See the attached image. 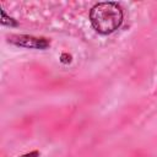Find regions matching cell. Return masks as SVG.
Masks as SVG:
<instances>
[{"label":"cell","mask_w":157,"mask_h":157,"mask_svg":"<svg viewBox=\"0 0 157 157\" xmlns=\"http://www.w3.org/2000/svg\"><path fill=\"white\" fill-rule=\"evenodd\" d=\"M90 20L98 33L110 34L115 32L123 22V9L113 1L98 2L90 11Z\"/></svg>","instance_id":"obj_1"},{"label":"cell","mask_w":157,"mask_h":157,"mask_svg":"<svg viewBox=\"0 0 157 157\" xmlns=\"http://www.w3.org/2000/svg\"><path fill=\"white\" fill-rule=\"evenodd\" d=\"M7 40L17 47L31 49H47L50 47V40L44 37H34L28 34H13L7 37Z\"/></svg>","instance_id":"obj_2"},{"label":"cell","mask_w":157,"mask_h":157,"mask_svg":"<svg viewBox=\"0 0 157 157\" xmlns=\"http://www.w3.org/2000/svg\"><path fill=\"white\" fill-rule=\"evenodd\" d=\"M1 23L2 25H7V26H17V22L13 18L7 17L4 10H1Z\"/></svg>","instance_id":"obj_3"},{"label":"cell","mask_w":157,"mask_h":157,"mask_svg":"<svg viewBox=\"0 0 157 157\" xmlns=\"http://www.w3.org/2000/svg\"><path fill=\"white\" fill-rule=\"evenodd\" d=\"M18 157H40V153L38 151H32V152H28V153H25L22 156H18Z\"/></svg>","instance_id":"obj_4"},{"label":"cell","mask_w":157,"mask_h":157,"mask_svg":"<svg viewBox=\"0 0 157 157\" xmlns=\"http://www.w3.org/2000/svg\"><path fill=\"white\" fill-rule=\"evenodd\" d=\"M61 61L63 63H70L71 61V55H67L66 53H64V54H61Z\"/></svg>","instance_id":"obj_5"}]
</instances>
